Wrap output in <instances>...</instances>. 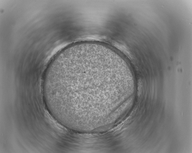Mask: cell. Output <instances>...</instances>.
I'll return each mask as SVG.
<instances>
[{
  "instance_id": "cell-1",
  "label": "cell",
  "mask_w": 192,
  "mask_h": 153,
  "mask_svg": "<svg viewBox=\"0 0 192 153\" xmlns=\"http://www.w3.org/2000/svg\"><path fill=\"white\" fill-rule=\"evenodd\" d=\"M111 69L103 59L79 49L61 51L50 62L43 75L48 103L68 113L98 105L107 94Z\"/></svg>"
}]
</instances>
